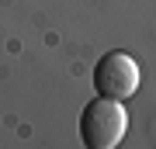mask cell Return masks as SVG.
<instances>
[{
	"label": "cell",
	"instance_id": "obj_1",
	"mask_svg": "<svg viewBox=\"0 0 156 149\" xmlns=\"http://www.w3.org/2000/svg\"><path fill=\"white\" fill-rule=\"evenodd\" d=\"M128 132V111L115 97L90 101L80 115V139L90 149H115Z\"/></svg>",
	"mask_w": 156,
	"mask_h": 149
},
{
	"label": "cell",
	"instance_id": "obj_2",
	"mask_svg": "<svg viewBox=\"0 0 156 149\" xmlns=\"http://www.w3.org/2000/svg\"><path fill=\"white\" fill-rule=\"evenodd\" d=\"M94 87L101 97H115V101L132 97L139 90V62L122 49L101 55L94 66Z\"/></svg>",
	"mask_w": 156,
	"mask_h": 149
}]
</instances>
